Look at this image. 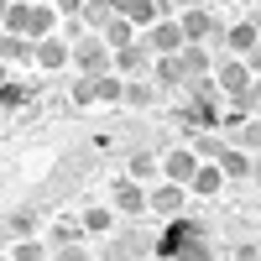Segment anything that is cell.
Returning <instances> with one entry per match:
<instances>
[{
  "instance_id": "obj_14",
  "label": "cell",
  "mask_w": 261,
  "mask_h": 261,
  "mask_svg": "<svg viewBox=\"0 0 261 261\" xmlns=\"http://www.w3.org/2000/svg\"><path fill=\"white\" fill-rule=\"evenodd\" d=\"M125 178L157 183V178H162V157H157V151H146V146H136V151H130V162H125Z\"/></svg>"
},
{
  "instance_id": "obj_13",
  "label": "cell",
  "mask_w": 261,
  "mask_h": 261,
  "mask_svg": "<svg viewBox=\"0 0 261 261\" xmlns=\"http://www.w3.org/2000/svg\"><path fill=\"white\" fill-rule=\"evenodd\" d=\"M256 37H261V27L246 16V21H235V27H225V42H230V53L235 58H256Z\"/></svg>"
},
{
  "instance_id": "obj_18",
  "label": "cell",
  "mask_w": 261,
  "mask_h": 261,
  "mask_svg": "<svg viewBox=\"0 0 261 261\" xmlns=\"http://www.w3.org/2000/svg\"><path fill=\"white\" fill-rule=\"evenodd\" d=\"M47 32H58V11H53V6H42V0H32V21H27V37L37 42V37H47Z\"/></svg>"
},
{
  "instance_id": "obj_31",
  "label": "cell",
  "mask_w": 261,
  "mask_h": 261,
  "mask_svg": "<svg viewBox=\"0 0 261 261\" xmlns=\"http://www.w3.org/2000/svg\"><path fill=\"white\" fill-rule=\"evenodd\" d=\"M47 6H53L58 16H79V6H84V0H47Z\"/></svg>"
},
{
  "instance_id": "obj_23",
  "label": "cell",
  "mask_w": 261,
  "mask_h": 261,
  "mask_svg": "<svg viewBox=\"0 0 261 261\" xmlns=\"http://www.w3.org/2000/svg\"><path fill=\"white\" fill-rule=\"evenodd\" d=\"M99 37H105V47H120V42H130V37H136V27H130V21L115 11L110 21H105V27H99Z\"/></svg>"
},
{
  "instance_id": "obj_5",
  "label": "cell",
  "mask_w": 261,
  "mask_h": 261,
  "mask_svg": "<svg viewBox=\"0 0 261 261\" xmlns=\"http://www.w3.org/2000/svg\"><path fill=\"white\" fill-rule=\"evenodd\" d=\"M172 120H178L183 130H209L220 125V110H214V94H188L178 110H172Z\"/></svg>"
},
{
  "instance_id": "obj_10",
  "label": "cell",
  "mask_w": 261,
  "mask_h": 261,
  "mask_svg": "<svg viewBox=\"0 0 261 261\" xmlns=\"http://www.w3.org/2000/svg\"><path fill=\"white\" fill-rule=\"evenodd\" d=\"M214 162H220V172L235 178V183H251V178H256V157H251L246 146H230V141H225V151H220Z\"/></svg>"
},
{
  "instance_id": "obj_3",
  "label": "cell",
  "mask_w": 261,
  "mask_h": 261,
  "mask_svg": "<svg viewBox=\"0 0 261 261\" xmlns=\"http://www.w3.org/2000/svg\"><path fill=\"white\" fill-rule=\"evenodd\" d=\"M178 27H183V42H220L225 37V21L214 16V11H204V6H188L183 16H178Z\"/></svg>"
},
{
  "instance_id": "obj_11",
  "label": "cell",
  "mask_w": 261,
  "mask_h": 261,
  "mask_svg": "<svg viewBox=\"0 0 261 261\" xmlns=\"http://www.w3.org/2000/svg\"><path fill=\"white\" fill-rule=\"evenodd\" d=\"M193 167H199L193 146H167V151H162V178H172V183H183V188H188Z\"/></svg>"
},
{
  "instance_id": "obj_22",
  "label": "cell",
  "mask_w": 261,
  "mask_h": 261,
  "mask_svg": "<svg viewBox=\"0 0 261 261\" xmlns=\"http://www.w3.org/2000/svg\"><path fill=\"white\" fill-rule=\"evenodd\" d=\"M120 16L141 32V27H151V21H157V0H125V6H120Z\"/></svg>"
},
{
  "instance_id": "obj_12",
  "label": "cell",
  "mask_w": 261,
  "mask_h": 261,
  "mask_svg": "<svg viewBox=\"0 0 261 261\" xmlns=\"http://www.w3.org/2000/svg\"><path fill=\"white\" fill-rule=\"evenodd\" d=\"M151 84L157 89H183V68H178V53H151Z\"/></svg>"
},
{
  "instance_id": "obj_27",
  "label": "cell",
  "mask_w": 261,
  "mask_h": 261,
  "mask_svg": "<svg viewBox=\"0 0 261 261\" xmlns=\"http://www.w3.org/2000/svg\"><path fill=\"white\" fill-rule=\"evenodd\" d=\"M68 105H94V73L68 79Z\"/></svg>"
},
{
  "instance_id": "obj_15",
  "label": "cell",
  "mask_w": 261,
  "mask_h": 261,
  "mask_svg": "<svg viewBox=\"0 0 261 261\" xmlns=\"http://www.w3.org/2000/svg\"><path fill=\"white\" fill-rule=\"evenodd\" d=\"M37 94H42L37 84H16V79H6V84H0V115H16V110H27V105H32Z\"/></svg>"
},
{
  "instance_id": "obj_1",
  "label": "cell",
  "mask_w": 261,
  "mask_h": 261,
  "mask_svg": "<svg viewBox=\"0 0 261 261\" xmlns=\"http://www.w3.org/2000/svg\"><path fill=\"white\" fill-rule=\"evenodd\" d=\"M204 241H209V235H204L199 220H188V214H172L167 230L151 241V256H209Z\"/></svg>"
},
{
  "instance_id": "obj_7",
  "label": "cell",
  "mask_w": 261,
  "mask_h": 261,
  "mask_svg": "<svg viewBox=\"0 0 261 261\" xmlns=\"http://www.w3.org/2000/svg\"><path fill=\"white\" fill-rule=\"evenodd\" d=\"M32 63L37 68H47V73H58V68H68V37H37L32 42Z\"/></svg>"
},
{
  "instance_id": "obj_19",
  "label": "cell",
  "mask_w": 261,
  "mask_h": 261,
  "mask_svg": "<svg viewBox=\"0 0 261 261\" xmlns=\"http://www.w3.org/2000/svg\"><path fill=\"white\" fill-rule=\"evenodd\" d=\"M220 151H225V136H220V130H193V157H199V162H214V157H220Z\"/></svg>"
},
{
  "instance_id": "obj_24",
  "label": "cell",
  "mask_w": 261,
  "mask_h": 261,
  "mask_svg": "<svg viewBox=\"0 0 261 261\" xmlns=\"http://www.w3.org/2000/svg\"><path fill=\"white\" fill-rule=\"evenodd\" d=\"M120 89H125V79H115V68L94 73V99H105V105H120Z\"/></svg>"
},
{
  "instance_id": "obj_26",
  "label": "cell",
  "mask_w": 261,
  "mask_h": 261,
  "mask_svg": "<svg viewBox=\"0 0 261 261\" xmlns=\"http://www.w3.org/2000/svg\"><path fill=\"white\" fill-rule=\"evenodd\" d=\"M53 246H73V241H84V225L73 220V214H63V220L53 225V235H47Z\"/></svg>"
},
{
  "instance_id": "obj_17",
  "label": "cell",
  "mask_w": 261,
  "mask_h": 261,
  "mask_svg": "<svg viewBox=\"0 0 261 261\" xmlns=\"http://www.w3.org/2000/svg\"><path fill=\"white\" fill-rule=\"evenodd\" d=\"M27 21H32V0H6L0 32H16V37H27Z\"/></svg>"
},
{
  "instance_id": "obj_29",
  "label": "cell",
  "mask_w": 261,
  "mask_h": 261,
  "mask_svg": "<svg viewBox=\"0 0 261 261\" xmlns=\"http://www.w3.org/2000/svg\"><path fill=\"white\" fill-rule=\"evenodd\" d=\"M120 99L125 105H157V84H125Z\"/></svg>"
},
{
  "instance_id": "obj_8",
  "label": "cell",
  "mask_w": 261,
  "mask_h": 261,
  "mask_svg": "<svg viewBox=\"0 0 261 261\" xmlns=\"http://www.w3.org/2000/svg\"><path fill=\"white\" fill-rule=\"evenodd\" d=\"M141 32H146L141 42H146L151 53H178V47H183V27H178L172 16H157V21H151V27H141Z\"/></svg>"
},
{
  "instance_id": "obj_6",
  "label": "cell",
  "mask_w": 261,
  "mask_h": 261,
  "mask_svg": "<svg viewBox=\"0 0 261 261\" xmlns=\"http://www.w3.org/2000/svg\"><path fill=\"white\" fill-rule=\"evenodd\" d=\"M110 68H115V73H130V79H141V73L151 68V47H146L141 37L120 42V47H110Z\"/></svg>"
},
{
  "instance_id": "obj_25",
  "label": "cell",
  "mask_w": 261,
  "mask_h": 261,
  "mask_svg": "<svg viewBox=\"0 0 261 261\" xmlns=\"http://www.w3.org/2000/svg\"><path fill=\"white\" fill-rule=\"evenodd\" d=\"M110 16H115L110 0H84V6H79V21H84V27H105Z\"/></svg>"
},
{
  "instance_id": "obj_30",
  "label": "cell",
  "mask_w": 261,
  "mask_h": 261,
  "mask_svg": "<svg viewBox=\"0 0 261 261\" xmlns=\"http://www.w3.org/2000/svg\"><path fill=\"white\" fill-rule=\"evenodd\" d=\"M136 251H151V241H146L141 230H125L120 241H115V256H136Z\"/></svg>"
},
{
  "instance_id": "obj_33",
  "label": "cell",
  "mask_w": 261,
  "mask_h": 261,
  "mask_svg": "<svg viewBox=\"0 0 261 261\" xmlns=\"http://www.w3.org/2000/svg\"><path fill=\"white\" fill-rule=\"evenodd\" d=\"M246 6H256V0H246Z\"/></svg>"
},
{
  "instance_id": "obj_32",
  "label": "cell",
  "mask_w": 261,
  "mask_h": 261,
  "mask_svg": "<svg viewBox=\"0 0 261 261\" xmlns=\"http://www.w3.org/2000/svg\"><path fill=\"white\" fill-rule=\"evenodd\" d=\"M6 79H11V63H6V58H0V84H6Z\"/></svg>"
},
{
  "instance_id": "obj_20",
  "label": "cell",
  "mask_w": 261,
  "mask_h": 261,
  "mask_svg": "<svg viewBox=\"0 0 261 261\" xmlns=\"http://www.w3.org/2000/svg\"><path fill=\"white\" fill-rule=\"evenodd\" d=\"M79 225H84V235H105V230L115 225V209H105V204H89V209L79 214Z\"/></svg>"
},
{
  "instance_id": "obj_2",
  "label": "cell",
  "mask_w": 261,
  "mask_h": 261,
  "mask_svg": "<svg viewBox=\"0 0 261 261\" xmlns=\"http://www.w3.org/2000/svg\"><path fill=\"white\" fill-rule=\"evenodd\" d=\"M68 63L79 73H105L110 68V47H105V37H89V32H79L68 42Z\"/></svg>"
},
{
  "instance_id": "obj_28",
  "label": "cell",
  "mask_w": 261,
  "mask_h": 261,
  "mask_svg": "<svg viewBox=\"0 0 261 261\" xmlns=\"http://www.w3.org/2000/svg\"><path fill=\"white\" fill-rule=\"evenodd\" d=\"M11 256H16V261H37V256H47V246H37V235H16V241H11Z\"/></svg>"
},
{
  "instance_id": "obj_9",
  "label": "cell",
  "mask_w": 261,
  "mask_h": 261,
  "mask_svg": "<svg viewBox=\"0 0 261 261\" xmlns=\"http://www.w3.org/2000/svg\"><path fill=\"white\" fill-rule=\"evenodd\" d=\"M110 204L120 209V214H146V183H136V178H115V188H110Z\"/></svg>"
},
{
  "instance_id": "obj_16",
  "label": "cell",
  "mask_w": 261,
  "mask_h": 261,
  "mask_svg": "<svg viewBox=\"0 0 261 261\" xmlns=\"http://www.w3.org/2000/svg\"><path fill=\"white\" fill-rule=\"evenodd\" d=\"M220 188H225V172H220V162H199V167H193L188 193H199V199H214Z\"/></svg>"
},
{
  "instance_id": "obj_4",
  "label": "cell",
  "mask_w": 261,
  "mask_h": 261,
  "mask_svg": "<svg viewBox=\"0 0 261 261\" xmlns=\"http://www.w3.org/2000/svg\"><path fill=\"white\" fill-rule=\"evenodd\" d=\"M146 209L151 214H162V220H172V214H183L188 209V188L183 183H172V178H157L146 188Z\"/></svg>"
},
{
  "instance_id": "obj_21",
  "label": "cell",
  "mask_w": 261,
  "mask_h": 261,
  "mask_svg": "<svg viewBox=\"0 0 261 261\" xmlns=\"http://www.w3.org/2000/svg\"><path fill=\"white\" fill-rule=\"evenodd\" d=\"M0 58H6V63H32V37L0 32Z\"/></svg>"
}]
</instances>
